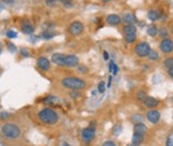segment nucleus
I'll use <instances>...</instances> for the list:
<instances>
[{
    "label": "nucleus",
    "instance_id": "nucleus-1",
    "mask_svg": "<svg viewBox=\"0 0 173 146\" xmlns=\"http://www.w3.org/2000/svg\"><path fill=\"white\" fill-rule=\"evenodd\" d=\"M38 119L45 124H56L59 120V115L52 108H44L38 113Z\"/></svg>",
    "mask_w": 173,
    "mask_h": 146
},
{
    "label": "nucleus",
    "instance_id": "nucleus-2",
    "mask_svg": "<svg viewBox=\"0 0 173 146\" xmlns=\"http://www.w3.org/2000/svg\"><path fill=\"white\" fill-rule=\"evenodd\" d=\"M63 86L69 90H83L85 88V81L79 78V77H65L61 81Z\"/></svg>",
    "mask_w": 173,
    "mask_h": 146
},
{
    "label": "nucleus",
    "instance_id": "nucleus-3",
    "mask_svg": "<svg viewBox=\"0 0 173 146\" xmlns=\"http://www.w3.org/2000/svg\"><path fill=\"white\" fill-rule=\"evenodd\" d=\"M1 132L6 138L16 139L21 135V129L19 125L14 124V123H5L1 127Z\"/></svg>",
    "mask_w": 173,
    "mask_h": 146
},
{
    "label": "nucleus",
    "instance_id": "nucleus-4",
    "mask_svg": "<svg viewBox=\"0 0 173 146\" xmlns=\"http://www.w3.org/2000/svg\"><path fill=\"white\" fill-rule=\"evenodd\" d=\"M63 67L74 68L79 66V57L73 54H63Z\"/></svg>",
    "mask_w": 173,
    "mask_h": 146
},
{
    "label": "nucleus",
    "instance_id": "nucleus-5",
    "mask_svg": "<svg viewBox=\"0 0 173 146\" xmlns=\"http://www.w3.org/2000/svg\"><path fill=\"white\" fill-rule=\"evenodd\" d=\"M150 50H151V48H150V45H149L147 42L139 43L136 46H135V53H136L137 57H148Z\"/></svg>",
    "mask_w": 173,
    "mask_h": 146
},
{
    "label": "nucleus",
    "instance_id": "nucleus-6",
    "mask_svg": "<svg viewBox=\"0 0 173 146\" xmlns=\"http://www.w3.org/2000/svg\"><path fill=\"white\" fill-rule=\"evenodd\" d=\"M84 30V26L82 22L80 21H74L72 22L68 26V32L72 36H79L81 35Z\"/></svg>",
    "mask_w": 173,
    "mask_h": 146
},
{
    "label": "nucleus",
    "instance_id": "nucleus-7",
    "mask_svg": "<svg viewBox=\"0 0 173 146\" xmlns=\"http://www.w3.org/2000/svg\"><path fill=\"white\" fill-rule=\"evenodd\" d=\"M159 50L162 51L163 53H171L173 51V42L168 38H165L163 39L162 42L159 43Z\"/></svg>",
    "mask_w": 173,
    "mask_h": 146
},
{
    "label": "nucleus",
    "instance_id": "nucleus-8",
    "mask_svg": "<svg viewBox=\"0 0 173 146\" xmlns=\"http://www.w3.org/2000/svg\"><path fill=\"white\" fill-rule=\"evenodd\" d=\"M147 119L152 124H157L158 122H159V120H160V113L157 109L151 108V110H149L147 113Z\"/></svg>",
    "mask_w": 173,
    "mask_h": 146
},
{
    "label": "nucleus",
    "instance_id": "nucleus-9",
    "mask_svg": "<svg viewBox=\"0 0 173 146\" xmlns=\"http://www.w3.org/2000/svg\"><path fill=\"white\" fill-rule=\"evenodd\" d=\"M95 128L92 127H89V128H85L82 130V139H83L85 143H89L95 138Z\"/></svg>",
    "mask_w": 173,
    "mask_h": 146
},
{
    "label": "nucleus",
    "instance_id": "nucleus-10",
    "mask_svg": "<svg viewBox=\"0 0 173 146\" xmlns=\"http://www.w3.org/2000/svg\"><path fill=\"white\" fill-rule=\"evenodd\" d=\"M121 22H122V19L118 14H110L106 16V23L109 26H119L121 24Z\"/></svg>",
    "mask_w": 173,
    "mask_h": 146
},
{
    "label": "nucleus",
    "instance_id": "nucleus-11",
    "mask_svg": "<svg viewBox=\"0 0 173 146\" xmlns=\"http://www.w3.org/2000/svg\"><path fill=\"white\" fill-rule=\"evenodd\" d=\"M37 67L39 68L42 71H47L50 69V61H49V59L45 57H38V60H37Z\"/></svg>",
    "mask_w": 173,
    "mask_h": 146
},
{
    "label": "nucleus",
    "instance_id": "nucleus-12",
    "mask_svg": "<svg viewBox=\"0 0 173 146\" xmlns=\"http://www.w3.org/2000/svg\"><path fill=\"white\" fill-rule=\"evenodd\" d=\"M121 19H122V21L125 22L126 24H134L135 21H136V16H135V14H133V13H131V12L125 13L124 15L121 16Z\"/></svg>",
    "mask_w": 173,
    "mask_h": 146
},
{
    "label": "nucleus",
    "instance_id": "nucleus-13",
    "mask_svg": "<svg viewBox=\"0 0 173 146\" xmlns=\"http://www.w3.org/2000/svg\"><path fill=\"white\" fill-rule=\"evenodd\" d=\"M21 30H22L23 33H26V35H30V33L34 32L35 28H34V26H32L29 21H23L21 23Z\"/></svg>",
    "mask_w": 173,
    "mask_h": 146
},
{
    "label": "nucleus",
    "instance_id": "nucleus-14",
    "mask_svg": "<svg viewBox=\"0 0 173 146\" xmlns=\"http://www.w3.org/2000/svg\"><path fill=\"white\" fill-rule=\"evenodd\" d=\"M143 104L146 105V107H148V108H155L159 105V101L155 99L153 97H146V99L143 100Z\"/></svg>",
    "mask_w": 173,
    "mask_h": 146
},
{
    "label": "nucleus",
    "instance_id": "nucleus-15",
    "mask_svg": "<svg viewBox=\"0 0 173 146\" xmlns=\"http://www.w3.org/2000/svg\"><path fill=\"white\" fill-rule=\"evenodd\" d=\"M160 14H162V12L158 9H150L148 12V19L151 22H156L160 20Z\"/></svg>",
    "mask_w": 173,
    "mask_h": 146
},
{
    "label": "nucleus",
    "instance_id": "nucleus-16",
    "mask_svg": "<svg viewBox=\"0 0 173 146\" xmlns=\"http://www.w3.org/2000/svg\"><path fill=\"white\" fill-rule=\"evenodd\" d=\"M147 132V127L142 123H136L135 127H134V134L140 136H144Z\"/></svg>",
    "mask_w": 173,
    "mask_h": 146
},
{
    "label": "nucleus",
    "instance_id": "nucleus-17",
    "mask_svg": "<svg viewBox=\"0 0 173 146\" xmlns=\"http://www.w3.org/2000/svg\"><path fill=\"white\" fill-rule=\"evenodd\" d=\"M124 35H136V26L134 24H126L122 29Z\"/></svg>",
    "mask_w": 173,
    "mask_h": 146
},
{
    "label": "nucleus",
    "instance_id": "nucleus-18",
    "mask_svg": "<svg viewBox=\"0 0 173 146\" xmlns=\"http://www.w3.org/2000/svg\"><path fill=\"white\" fill-rule=\"evenodd\" d=\"M63 54H61V53H54L52 55V62L57 66H61L63 64Z\"/></svg>",
    "mask_w": 173,
    "mask_h": 146
},
{
    "label": "nucleus",
    "instance_id": "nucleus-19",
    "mask_svg": "<svg viewBox=\"0 0 173 146\" xmlns=\"http://www.w3.org/2000/svg\"><path fill=\"white\" fill-rule=\"evenodd\" d=\"M59 101H60V100L58 99L57 97H53V96H49L47 98H45V99H44V104L51 105V106H56V105H59Z\"/></svg>",
    "mask_w": 173,
    "mask_h": 146
},
{
    "label": "nucleus",
    "instance_id": "nucleus-20",
    "mask_svg": "<svg viewBox=\"0 0 173 146\" xmlns=\"http://www.w3.org/2000/svg\"><path fill=\"white\" fill-rule=\"evenodd\" d=\"M158 26H156V24H151V26H148V29H147V32H148V35L149 36H151V37H156L158 35Z\"/></svg>",
    "mask_w": 173,
    "mask_h": 146
},
{
    "label": "nucleus",
    "instance_id": "nucleus-21",
    "mask_svg": "<svg viewBox=\"0 0 173 146\" xmlns=\"http://www.w3.org/2000/svg\"><path fill=\"white\" fill-rule=\"evenodd\" d=\"M143 138H144V136H140V135L134 134V135H133L132 143H133V144H135V145H140L142 141H143Z\"/></svg>",
    "mask_w": 173,
    "mask_h": 146
},
{
    "label": "nucleus",
    "instance_id": "nucleus-22",
    "mask_svg": "<svg viewBox=\"0 0 173 146\" xmlns=\"http://www.w3.org/2000/svg\"><path fill=\"white\" fill-rule=\"evenodd\" d=\"M148 57L152 60V61H155V60H158L159 59V54H158L157 51H155V50H150V52L148 54Z\"/></svg>",
    "mask_w": 173,
    "mask_h": 146
},
{
    "label": "nucleus",
    "instance_id": "nucleus-23",
    "mask_svg": "<svg viewBox=\"0 0 173 146\" xmlns=\"http://www.w3.org/2000/svg\"><path fill=\"white\" fill-rule=\"evenodd\" d=\"M41 37H42V38H44V39H51V38H53V37H54V32L49 31V30H44V31L42 32Z\"/></svg>",
    "mask_w": 173,
    "mask_h": 146
},
{
    "label": "nucleus",
    "instance_id": "nucleus-24",
    "mask_svg": "<svg viewBox=\"0 0 173 146\" xmlns=\"http://www.w3.org/2000/svg\"><path fill=\"white\" fill-rule=\"evenodd\" d=\"M131 120L136 124V123H141L142 121L144 120V117L142 116V115H140V114H136V115H133L131 117Z\"/></svg>",
    "mask_w": 173,
    "mask_h": 146
},
{
    "label": "nucleus",
    "instance_id": "nucleus-25",
    "mask_svg": "<svg viewBox=\"0 0 173 146\" xmlns=\"http://www.w3.org/2000/svg\"><path fill=\"white\" fill-rule=\"evenodd\" d=\"M158 33H159V36L162 37L163 39H165V38H168V31L166 28H164V26H162L159 30H158Z\"/></svg>",
    "mask_w": 173,
    "mask_h": 146
},
{
    "label": "nucleus",
    "instance_id": "nucleus-26",
    "mask_svg": "<svg viewBox=\"0 0 173 146\" xmlns=\"http://www.w3.org/2000/svg\"><path fill=\"white\" fill-rule=\"evenodd\" d=\"M136 40V35H125V42L132 44Z\"/></svg>",
    "mask_w": 173,
    "mask_h": 146
},
{
    "label": "nucleus",
    "instance_id": "nucleus-27",
    "mask_svg": "<svg viewBox=\"0 0 173 146\" xmlns=\"http://www.w3.org/2000/svg\"><path fill=\"white\" fill-rule=\"evenodd\" d=\"M164 67H166L168 69H170V68H173V57H168V59L164 61Z\"/></svg>",
    "mask_w": 173,
    "mask_h": 146
},
{
    "label": "nucleus",
    "instance_id": "nucleus-28",
    "mask_svg": "<svg viewBox=\"0 0 173 146\" xmlns=\"http://www.w3.org/2000/svg\"><path fill=\"white\" fill-rule=\"evenodd\" d=\"M6 36L8 37V38H11V39H13V38H16V37H17V33H16V31L8 30V31L6 32Z\"/></svg>",
    "mask_w": 173,
    "mask_h": 146
},
{
    "label": "nucleus",
    "instance_id": "nucleus-29",
    "mask_svg": "<svg viewBox=\"0 0 173 146\" xmlns=\"http://www.w3.org/2000/svg\"><path fill=\"white\" fill-rule=\"evenodd\" d=\"M146 97H147V94H146V92H144V91H140V92L137 93V96H136L137 99L141 100V101H143V100L146 99Z\"/></svg>",
    "mask_w": 173,
    "mask_h": 146
},
{
    "label": "nucleus",
    "instance_id": "nucleus-30",
    "mask_svg": "<svg viewBox=\"0 0 173 146\" xmlns=\"http://www.w3.org/2000/svg\"><path fill=\"white\" fill-rule=\"evenodd\" d=\"M105 91V83L102 81V82H99V84H98V92L99 93H104Z\"/></svg>",
    "mask_w": 173,
    "mask_h": 146
},
{
    "label": "nucleus",
    "instance_id": "nucleus-31",
    "mask_svg": "<svg viewBox=\"0 0 173 146\" xmlns=\"http://www.w3.org/2000/svg\"><path fill=\"white\" fill-rule=\"evenodd\" d=\"M8 116H9V113H7V112H0V119L1 120H7Z\"/></svg>",
    "mask_w": 173,
    "mask_h": 146
},
{
    "label": "nucleus",
    "instance_id": "nucleus-32",
    "mask_svg": "<svg viewBox=\"0 0 173 146\" xmlns=\"http://www.w3.org/2000/svg\"><path fill=\"white\" fill-rule=\"evenodd\" d=\"M115 66H117V64H115V63L113 62V61H111V62H110V64H109V70H110V73H112V74H113V71H114V68H115Z\"/></svg>",
    "mask_w": 173,
    "mask_h": 146
},
{
    "label": "nucleus",
    "instance_id": "nucleus-33",
    "mask_svg": "<svg viewBox=\"0 0 173 146\" xmlns=\"http://www.w3.org/2000/svg\"><path fill=\"white\" fill-rule=\"evenodd\" d=\"M77 69H79V71H80V73H84V74H87V71H88V68H87V67H84V66H80V67L77 68Z\"/></svg>",
    "mask_w": 173,
    "mask_h": 146
},
{
    "label": "nucleus",
    "instance_id": "nucleus-34",
    "mask_svg": "<svg viewBox=\"0 0 173 146\" xmlns=\"http://www.w3.org/2000/svg\"><path fill=\"white\" fill-rule=\"evenodd\" d=\"M103 146H117V145H115V144L112 141H105L104 144H103Z\"/></svg>",
    "mask_w": 173,
    "mask_h": 146
},
{
    "label": "nucleus",
    "instance_id": "nucleus-35",
    "mask_svg": "<svg viewBox=\"0 0 173 146\" xmlns=\"http://www.w3.org/2000/svg\"><path fill=\"white\" fill-rule=\"evenodd\" d=\"M166 146H173L172 137H170V138H168V141H166Z\"/></svg>",
    "mask_w": 173,
    "mask_h": 146
},
{
    "label": "nucleus",
    "instance_id": "nucleus-36",
    "mask_svg": "<svg viewBox=\"0 0 173 146\" xmlns=\"http://www.w3.org/2000/svg\"><path fill=\"white\" fill-rule=\"evenodd\" d=\"M21 53H22V55H23V57H29V53H28V51H27L26 48H22Z\"/></svg>",
    "mask_w": 173,
    "mask_h": 146
},
{
    "label": "nucleus",
    "instance_id": "nucleus-37",
    "mask_svg": "<svg viewBox=\"0 0 173 146\" xmlns=\"http://www.w3.org/2000/svg\"><path fill=\"white\" fill-rule=\"evenodd\" d=\"M12 2H13V1H5V2H1V1H0V8H4L6 6V4H12Z\"/></svg>",
    "mask_w": 173,
    "mask_h": 146
},
{
    "label": "nucleus",
    "instance_id": "nucleus-38",
    "mask_svg": "<svg viewBox=\"0 0 173 146\" xmlns=\"http://www.w3.org/2000/svg\"><path fill=\"white\" fill-rule=\"evenodd\" d=\"M8 48L11 50V52H15V51H16V48L14 47V45H13V44H8Z\"/></svg>",
    "mask_w": 173,
    "mask_h": 146
},
{
    "label": "nucleus",
    "instance_id": "nucleus-39",
    "mask_svg": "<svg viewBox=\"0 0 173 146\" xmlns=\"http://www.w3.org/2000/svg\"><path fill=\"white\" fill-rule=\"evenodd\" d=\"M168 74L170 77H172L173 78V68H170V69H168Z\"/></svg>",
    "mask_w": 173,
    "mask_h": 146
},
{
    "label": "nucleus",
    "instance_id": "nucleus-40",
    "mask_svg": "<svg viewBox=\"0 0 173 146\" xmlns=\"http://www.w3.org/2000/svg\"><path fill=\"white\" fill-rule=\"evenodd\" d=\"M168 29H170L171 33H173V21H171L170 23H168Z\"/></svg>",
    "mask_w": 173,
    "mask_h": 146
},
{
    "label": "nucleus",
    "instance_id": "nucleus-41",
    "mask_svg": "<svg viewBox=\"0 0 173 146\" xmlns=\"http://www.w3.org/2000/svg\"><path fill=\"white\" fill-rule=\"evenodd\" d=\"M57 0H46V4H49V5H52V4H54Z\"/></svg>",
    "mask_w": 173,
    "mask_h": 146
},
{
    "label": "nucleus",
    "instance_id": "nucleus-42",
    "mask_svg": "<svg viewBox=\"0 0 173 146\" xmlns=\"http://www.w3.org/2000/svg\"><path fill=\"white\" fill-rule=\"evenodd\" d=\"M70 97H73V98H77V97H79V94H76L75 92H70Z\"/></svg>",
    "mask_w": 173,
    "mask_h": 146
},
{
    "label": "nucleus",
    "instance_id": "nucleus-43",
    "mask_svg": "<svg viewBox=\"0 0 173 146\" xmlns=\"http://www.w3.org/2000/svg\"><path fill=\"white\" fill-rule=\"evenodd\" d=\"M104 59L105 60H109V53L106 52V51L104 52Z\"/></svg>",
    "mask_w": 173,
    "mask_h": 146
},
{
    "label": "nucleus",
    "instance_id": "nucleus-44",
    "mask_svg": "<svg viewBox=\"0 0 173 146\" xmlns=\"http://www.w3.org/2000/svg\"><path fill=\"white\" fill-rule=\"evenodd\" d=\"M102 2H104V4H106V2H110V1H112V0H100Z\"/></svg>",
    "mask_w": 173,
    "mask_h": 146
},
{
    "label": "nucleus",
    "instance_id": "nucleus-45",
    "mask_svg": "<svg viewBox=\"0 0 173 146\" xmlns=\"http://www.w3.org/2000/svg\"><path fill=\"white\" fill-rule=\"evenodd\" d=\"M61 1H63V2H70L72 0H61Z\"/></svg>",
    "mask_w": 173,
    "mask_h": 146
},
{
    "label": "nucleus",
    "instance_id": "nucleus-46",
    "mask_svg": "<svg viewBox=\"0 0 173 146\" xmlns=\"http://www.w3.org/2000/svg\"><path fill=\"white\" fill-rule=\"evenodd\" d=\"M107 86H109V88L111 86V77H110V79H109V84H107Z\"/></svg>",
    "mask_w": 173,
    "mask_h": 146
},
{
    "label": "nucleus",
    "instance_id": "nucleus-47",
    "mask_svg": "<svg viewBox=\"0 0 173 146\" xmlns=\"http://www.w3.org/2000/svg\"><path fill=\"white\" fill-rule=\"evenodd\" d=\"M63 146H70V145H68L67 143H63Z\"/></svg>",
    "mask_w": 173,
    "mask_h": 146
},
{
    "label": "nucleus",
    "instance_id": "nucleus-48",
    "mask_svg": "<svg viewBox=\"0 0 173 146\" xmlns=\"http://www.w3.org/2000/svg\"><path fill=\"white\" fill-rule=\"evenodd\" d=\"M128 146H139V145H135V144H133V143H132L131 145H128Z\"/></svg>",
    "mask_w": 173,
    "mask_h": 146
},
{
    "label": "nucleus",
    "instance_id": "nucleus-49",
    "mask_svg": "<svg viewBox=\"0 0 173 146\" xmlns=\"http://www.w3.org/2000/svg\"><path fill=\"white\" fill-rule=\"evenodd\" d=\"M1 50H2V47H1V43H0V53H1Z\"/></svg>",
    "mask_w": 173,
    "mask_h": 146
},
{
    "label": "nucleus",
    "instance_id": "nucleus-50",
    "mask_svg": "<svg viewBox=\"0 0 173 146\" xmlns=\"http://www.w3.org/2000/svg\"><path fill=\"white\" fill-rule=\"evenodd\" d=\"M172 141H173V137H172Z\"/></svg>",
    "mask_w": 173,
    "mask_h": 146
}]
</instances>
